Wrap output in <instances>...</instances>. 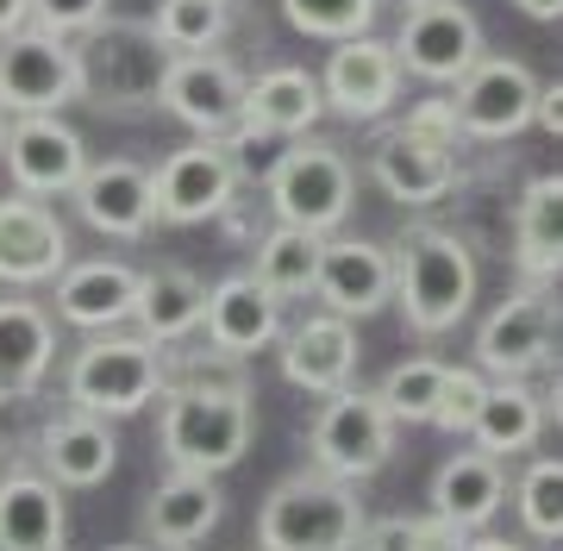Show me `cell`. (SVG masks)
Here are the masks:
<instances>
[{
  "instance_id": "43",
  "label": "cell",
  "mask_w": 563,
  "mask_h": 551,
  "mask_svg": "<svg viewBox=\"0 0 563 551\" xmlns=\"http://www.w3.org/2000/svg\"><path fill=\"white\" fill-rule=\"evenodd\" d=\"M20 25H32V0H0V38L20 32Z\"/></svg>"
},
{
  "instance_id": "12",
  "label": "cell",
  "mask_w": 563,
  "mask_h": 551,
  "mask_svg": "<svg viewBox=\"0 0 563 551\" xmlns=\"http://www.w3.org/2000/svg\"><path fill=\"white\" fill-rule=\"evenodd\" d=\"M0 157H7V176L20 195H38V201H57L81 183L88 169V144H81L76 125H63L57 113H13V125L0 132Z\"/></svg>"
},
{
  "instance_id": "37",
  "label": "cell",
  "mask_w": 563,
  "mask_h": 551,
  "mask_svg": "<svg viewBox=\"0 0 563 551\" xmlns=\"http://www.w3.org/2000/svg\"><path fill=\"white\" fill-rule=\"evenodd\" d=\"M463 532L439 514H388V520H363L357 551H457Z\"/></svg>"
},
{
  "instance_id": "41",
  "label": "cell",
  "mask_w": 563,
  "mask_h": 551,
  "mask_svg": "<svg viewBox=\"0 0 563 551\" xmlns=\"http://www.w3.org/2000/svg\"><path fill=\"white\" fill-rule=\"evenodd\" d=\"M401 125H413L420 139L444 144V151H457V139H463V132H457V113H451V101H420Z\"/></svg>"
},
{
  "instance_id": "3",
  "label": "cell",
  "mask_w": 563,
  "mask_h": 551,
  "mask_svg": "<svg viewBox=\"0 0 563 551\" xmlns=\"http://www.w3.org/2000/svg\"><path fill=\"white\" fill-rule=\"evenodd\" d=\"M388 264H395V301L420 339L451 332L476 301V257L444 225H401V239L388 245Z\"/></svg>"
},
{
  "instance_id": "7",
  "label": "cell",
  "mask_w": 563,
  "mask_h": 551,
  "mask_svg": "<svg viewBox=\"0 0 563 551\" xmlns=\"http://www.w3.org/2000/svg\"><path fill=\"white\" fill-rule=\"evenodd\" d=\"M395 414L383 408V395H369V388H332L325 395L320 420L307 432V458L313 470L325 476H344V483H363V476H376V470L395 458Z\"/></svg>"
},
{
  "instance_id": "36",
  "label": "cell",
  "mask_w": 563,
  "mask_h": 551,
  "mask_svg": "<svg viewBox=\"0 0 563 551\" xmlns=\"http://www.w3.org/2000/svg\"><path fill=\"white\" fill-rule=\"evenodd\" d=\"M514 508H520L532 539H563V458H532L526 476L514 483Z\"/></svg>"
},
{
  "instance_id": "32",
  "label": "cell",
  "mask_w": 563,
  "mask_h": 551,
  "mask_svg": "<svg viewBox=\"0 0 563 551\" xmlns=\"http://www.w3.org/2000/svg\"><path fill=\"white\" fill-rule=\"evenodd\" d=\"M320 232H307V225H269L257 239V264H251V276H257L276 301H301V295H313V269H320Z\"/></svg>"
},
{
  "instance_id": "2",
  "label": "cell",
  "mask_w": 563,
  "mask_h": 551,
  "mask_svg": "<svg viewBox=\"0 0 563 551\" xmlns=\"http://www.w3.org/2000/svg\"><path fill=\"white\" fill-rule=\"evenodd\" d=\"M169 44L151 32V20H95L88 32H76V69L81 95L95 113H151L163 101V76H169Z\"/></svg>"
},
{
  "instance_id": "33",
  "label": "cell",
  "mask_w": 563,
  "mask_h": 551,
  "mask_svg": "<svg viewBox=\"0 0 563 551\" xmlns=\"http://www.w3.org/2000/svg\"><path fill=\"white\" fill-rule=\"evenodd\" d=\"M151 32H157L176 57L181 51H213V44L232 32V0H157Z\"/></svg>"
},
{
  "instance_id": "28",
  "label": "cell",
  "mask_w": 563,
  "mask_h": 551,
  "mask_svg": "<svg viewBox=\"0 0 563 551\" xmlns=\"http://www.w3.org/2000/svg\"><path fill=\"white\" fill-rule=\"evenodd\" d=\"M201 307H207V283L195 269L181 264H163V269H144L139 276V301H132V320L151 345H181L188 332L201 327Z\"/></svg>"
},
{
  "instance_id": "22",
  "label": "cell",
  "mask_w": 563,
  "mask_h": 551,
  "mask_svg": "<svg viewBox=\"0 0 563 551\" xmlns=\"http://www.w3.org/2000/svg\"><path fill=\"white\" fill-rule=\"evenodd\" d=\"M220 514H225L220 476H195V470H169L157 489L144 495V532L169 551L201 546L207 532L220 527Z\"/></svg>"
},
{
  "instance_id": "34",
  "label": "cell",
  "mask_w": 563,
  "mask_h": 551,
  "mask_svg": "<svg viewBox=\"0 0 563 551\" xmlns=\"http://www.w3.org/2000/svg\"><path fill=\"white\" fill-rule=\"evenodd\" d=\"M439 388H444V364L439 357H407L383 376V408L395 414V427H432V408H439Z\"/></svg>"
},
{
  "instance_id": "5",
  "label": "cell",
  "mask_w": 563,
  "mask_h": 551,
  "mask_svg": "<svg viewBox=\"0 0 563 551\" xmlns=\"http://www.w3.org/2000/svg\"><path fill=\"white\" fill-rule=\"evenodd\" d=\"M169 383V351L151 345L144 332H95L63 370V401L101 420L144 414Z\"/></svg>"
},
{
  "instance_id": "39",
  "label": "cell",
  "mask_w": 563,
  "mask_h": 551,
  "mask_svg": "<svg viewBox=\"0 0 563 551\" xmlns=\"http://www.w3.org/2000/svg\"><path fill=\"white\" fill-rule=\"evenodd\" d=\"M483 388L488 376L483 370H457V364H444V388H439V408H432V427L439 432H470V420H476V408H483Z\"/></svg>"
},
{
  "instance_id": "23",
  "label": "cell",
  "mask_w": 563,
  "mask_h": 551,
  "mask_svg": "<svg viewBox=\"0 0 563 551\" xmlns=\"http://www.w3.org/2000/svg\"><path fill=\"white\" fill-rule=\"evenodd\" d=\"M69 514L63 489L44 470H7L0 476V551H63Z\"/></svg>"
},
{
  "instance_id": "48",
  "label": "cell",
  "mask_w": 563,
  "mask_h": 551,
  "mask_svg": "<svg viewBox=\"0 0 563 551\" xmlns=\"http://www.w3.org/2000/svg\"><path fill=\"white\" fill-rule=\"evenodd\" d=\"M0 132H7V113H0Z\"/></svg>"
},
{
  "instance_id": "30",
  "label": "cell",
  "mask_w": 563,
  "mask_h": 551,
  "mask_svg": "<svg viewBox=\"0 0 563 551\" xmlns=\"http://www.w3.org/2000/svg\"><path fill=\"white\" fill-rule=\"evenodd\" d=\"M539 432H544V395H532L526 376H495L483 388L476 420H470L476 451H488V458H520V451L539 445Z\"/></svg>"
},
{
  "instance_id": "1",
  "label": "cell",
  "mask_w": 563,
  "mask_h": 551,
  "mask_svg": "<svg viewBox=\"0 0 563 551\" xmlns=\"http://www.w3.org/2000/svg\"><path fill=\"white\" fill-rule=\"evenodd\" d=\"M163 420H157V445L169 458V470H195V476H225L251 451L257 432V408L244 376H207V364L176 370L163 383Z\"/></svg>"
},
{
  "instance_id": "44",
  "label": "cell",
  "mask_w": 563,
  "mask_h": 551,
  "mask_svg": "<svg viewBox=\"0 0 563 551\" xmlns=\"http://www.w3.org/2000/svg\"><path fill=\"white\" fill-rule=\"evenodd\" d=\"M457 551H526V546H514V539H495V532H463Z\"/></svg>"
},
{
  "instance_id": "19",
  "label": "cell",
  "mask_w": 563,
  "mask_h": 551,
  "mask_svg": "<svg viewBox=\"0 0 563 551\" xmlns=\"http://www.w3.org/2000/svg\"><path fill=\"white\" fill-rule=\"evenodd\" d=\"M76 213L107 239H144L157 225V201H151V169L132 164V157H107V164H88L81 183L69 188Z\"/></svg>"
},
{
  "instance_id": "21",
  "label": "cell",
  "mask_w": 563,
  "mask_h": 551,
  "mask_svg": "<svg viewBox=\"0 0 563 551\" xmlns=\"http://www.w3.org/2000/svg\"><path fill=\"white\" fill-rule=\"evenodd\" d=\"M38 464L57 489H101L113 464H120V439L101 414L63 408L57 420L38 427Z\"/></svg>"
},
{
  "instance_id": "35",
  "label": "cell",
  "mask_w": 563,
  "mask_h": 551,
  "mask_svg": "<svg viewBox=\"0 0 563 551\" xmlns=\"http://www.w3.org/2000/svg\"><path fill=\"white\" fill-rule=\"evenodd\" d=\"M383 13V0H282V20L295 25L301 38H363Z\"/></svg>"
},
{
  "instance_id": "6",
  "label": "cell",
  "mask_w": 563,
  "mask_h": 551,
  "mask_svg": "<svg viewBox=\"0 0 563 551\" xmlns=\"http://www.w3.org/2000/svg\"><path fill=\"white\" fill-rule=\"evenodd\" d=\"M269 213L282 225H307V232H339L351 201H357V176H351V157L325 139H288L282 144L276 169H269Z\"/></svg>"
},
{
  "instance_id": "24",
  "label": "cell",
  "mask_w": 563,
  "mask_h": 551,
  "mask_svg": "<svg viewBox=\"0 0 563 551\" xmlns=\"http://www.w3.org/2000/svg\"><path fill=\"white\" fill-rule=\"evenodd\" d=\"M132 301H139V269L132 264H63L57 276V320L81 332H113L132 320Z\"/></svg>"
},
{
  "instance_id": "9",
  "label": "cell",
  "mask_w": 563,
  "mask_h": 551,
  "mask_svg": "<svg viewBox=\"0 0 563 551\" xmlns=\"http://www.w3.org/2000/svg\"><path fill=\"white\" fill-rule=\"evenodd\" d=\"M232 195H239V176H232V157H225L220 139L181 144V151H169V157L151 169V201H157L163 225L225 220V213H232Z\"/></svg>"
},
{
  "instance_id": "42",
  "label": "cell",
  "mask_w": 563,
  "mask_h": 551,
  "mask_svg": "<svg viewBox=\"0 0 563 551\" xmlns=\"http://www.w3.org/2000/svg\"><path fill=\"white\" fill-rule=\"evenodd\" d=\"M532 125H544L551 139H563V82L539 88V101H532Z\"/></svg>"
},
{
  "instance_id": "38",
  "label": "cell",
  "mask_w": 563,
  "mask_h": 551,
  "mask_svg": "<svg viewBox=\"0 0 563 551\" xmlns=\"http://www.w3.org/2000/svg\"><path fill=\"white\" fill-rule=\"evenodd\" d=\"M220 144H225V157H232V176H239V183H269V169H276V157H282L288 139L263 132L257 120H239Z\"/></svg>"
},
{
  "instance_id": "17",
  "label": "cell",
  "mask_w": 563,
  "mask_h": 551,
  "mask_svg": "<svg viewBox=\"0 0 563 551\" xmlns=\"http://www.w3.org/2000/svg\"><path fill=\"white\" fill-rule=\"evenodd\" d=\"M369 176H376V188H383L388 201L432 207L457 188V151L420 139L413 125H388V132H376V144H369Z\"/></svg>"
},
{
  "instance_id": "15",
  "label": "cell",
  "mask_w": 563,
  "mask_h": 551,
  "mask_svg": "<svg viewBox=\"0 0 563 551\" xmlns=\"http://www.w3.org/2000/svg\"><path fill=\"white\" fill-rule=\"evenodd\" d=\"M320 95H325V107L351 125L383 120L388 107L401 101V57H395V44L369 38V32H363V38H339V51L325 57Z\"/></svg>"
},
{
  "instance_id": "26",
  "label": "cell",
  "mask_w": 563,
  "mask_h": 551,
  "mask_svg": "<svg viewBox=\"0 0 563 551\" xmlns=\"http://www.w3.org/2000/svg\"><path fill=\"white\" fill-rule=\"evenodd\" d=\"M351 370H357V332L339 313H313V320H301V327L282 339V376L295 388H307V395L344 388Z\"/></svg>"
},
{
  "instance_id": "40",
  "label": "cell",
  "mask_w": 563,
  "mask_h": 551,
  "mask_svg": "<svg viewBox=\"0 0 563 551\" xmlns=\"http://www.w3.org/2000/svg\"><path fill=\"white\" fill-rule=\"evenodd\" d=\"M95 20H107V0H32V25L57 32V38H76Z\"/></svg>"
},
{
  "instance_id": "14",
  "label": "cell",
  "mask_w": 563,
  "mask_h": 551,
  "mask_svg": "<svg viewBox=\"0 0 563 551\" xmlns=\"http://www.w3.org/2000/svg\"><path fill=\"white\" fill-rule=\"evenodd\" d=\"M563 339V307L544 301L539 283H526L520 295H507L495 313L476 332V357H483L488 376H532L558 357Z\"/></svg>"
},
{
  "instance_id": "47",
  "label": "cell",
  "mask_w": 563,
  "mask_h": 551,
  "mask_svg": "<svg viewBox=\"0 0 563 551\" xmlns=\"http://www.w3.org/2000/svg\"><path fill=\"white\" fill-rule=\"evenodd\" d=\"M113 551H139V546H113Z\"/></svg>"
},
{
  "instance_id": "10",
  "label": "cell",
  "mask_w": 563,
  "mask_h": 551,
  "mask_svg": "<svg viewBox=\"0 0 563 551\" xmlns=\"http://www.w3.org/2000/svg\"><path fill=\"white\" fill-rule=\"evenodd\" d=\"M395 57H401V76L451 88L483 57V25L463 0H413L401 32H395Z\"/></svg>"
},
{
  "instance_id": "13",
  "label": "cell",
  "mask_w": 563,
  "mask_h": 551,
  "mask_svg": "<svg viewBox=\"0 0 563 551\" xmlns=\"http://www.w3.org/2000/svg\"><path fill=\"white\" fill-rule=\"evenodd\" d=\"M457 95H451V113H457L463 139H514L532 125V101H539V76L514 57H476L463 69Z\"/></svg>"
},
{
  "instance_id": "8",
  "label": "cell",
  "mask_w": 563,
  "mask_h": 551,
  "mask_svg": "<svg viewBox=\"0 0 563 551\" xmlns=\"http://www.w3.org/2000/svg\"><path fill=\"white\" fill-rule=\"evenodd\" d=\"M81 95L76 44L44 32V25H20L0 38V113H63Z\"/></svg>"
},
{
  "instance_id": "18",
  "label": "cell",
  "mask_w": 563,
  "mask_h": 551,
  "mask_svg": "<svg viewBox=\"0 0 563 551\" xmlns=\"http://www.w3.org/2000/svg\"><path fill=\"white\" fill-rule=\"evenodd\" d=\"M313 295H320V307L339 313V320H369L376 307L395 301L388 245H369V239H325L320 269H313Z\"/></svg>"
},
{
  "instance_id": "25",
  "label": "cell",
  "mask_w": 563,
  "mask_h": 551,
  "mask_svg": "<svg viewBox=\"0 0 563 551\" xmlns=\"http://www.w3.org/2000/svg\"><path fill=\"white\" fill-rule=\"evenodd\" d=\"M507 502V464L488 451H451L432 476V514L457 532H483Z\"/></svg>"
},
{
  "instance_id": "16",
  "label": "cell",
  "mask_w": 563,
  "mask_h": 551,
  "mask_svg": "<svg viewBox=\"0 0 563 551\" xmlns=\"http://www.w3.org/2000/svg\"><path fill=\"white\" fill-rule=\"evenodd\" d=\"M69 264V232L51 213V201L38 195H0V283L13 288H38L57 283Z\"/></svg>"
},
{
  "instance_id": "29",
  "label": "cell",
  "mask_w": 563,
  "mask_h": 551,
  "mask_svg": "<svg viewBox=\"0 0 563 551\" xmlns=\"http://www.w3.org/2000/svg\"><path fill=\"white\" fill-rule=\"evenodd\" d=\"M514 269L526 283L563 276V176L526 183L520 207H514Z\"/></svg>"
},
{
  "instance_id": "31",
  "label": "cell",
  "mask_w": 563,
  "mask_h": 551,
  "mask_svg": "<svg viewBox=\"0 0 563 551\" xmlns=\"http://www.w3.org/2000/svg\"><path fill=\"white\" fill-rule=\"evenodd\" d=\"M320 113H325L320 76H307L295 63H276V69H263L257 82L244 88V120H257L276 139H307L320 125Z\"/></svg>"
},
{
  "instance_id": "4",
  "label": "cell",
  "mask_w": 563,
  "mask_h": 551,
  "mask_svg": "<svg viewBox=\"0 0 563 551\" xmlns=\"http://www.w3.org/2000/svg\"><path fill=\"white\" fill-rule=\"evenodd\" d=\"M363 502L357 483L325 476V470H295L257 508V551H357L363 539Z\"/></svg>"
},
{
  "instance_id": "11",
  "label": "cell",
  "mask_w": 563,
  "mask_h": 551,
  "mask_svg": "<svg viewBox=\"0 0 563 551\" xmlns=\"http://www.w3.org/2000/svg\"><path fill=\"white\" fill-rule=\"evenodd\" d=\"M244 69L220 51H181L163 76V113H176L195 139H225L244 120Z\"/></svg>"
},
{
  "instance_id": "46",
  "label": "cell",
  "mask_w": 563,
  "mask_h": 551,
  "mask_svg": "<svg viewBox=\"0 0 563 551\" xmlns=\"http://www.w3.org/2000/svg\"><path fill=\"white\" fill-rule=\"evenodd\" d=\"M544 420H558L563 427V370H558V383L544 388Z\"/></svg>"
},
{
  "instance_id": "20",
  "label": "cell",
  "mask_w": 563,
  "mask_h": 551,
  "mask_svg": "<svg viewBox=\"0 0 563 551\" xmlns=\"http://www.w3.org/2000/svg\"><path fill=\"white\" fill-rule=\"evenodd\" d=\"M201 327L220 357H257L282 339V301L244 269V276H225V283L207 288Z\"/></svg>"
},
{
  "instance_id": "45",
  "label": "cell",
  "mask_w": 563,
  "mask_h": 551,
  "mask_svg": "<svg viewBox=\"0 0 563 551\" xmlns=\"http://www.w3.org/2000/svg\"><path fill=\"white\" fill-rule=\"evenodd\" d=\"M526 20H563V0H514Z\"/></svg>"
},
{
  "instance_id": "27",
  "label": "cell",
  "mask_w": 563,
  "mask_h": 551,
  "mask_svg": "<svg viewBox=\"0 0 563 551\" xmlns=\"http://www.w3.org/2000/svg\"><path fill=\"white\" fill-rule=\"evenodd\" d=\"M57 357V320L38 301H0V408L32 401Z\"/></svg>"
}]
</instances>
